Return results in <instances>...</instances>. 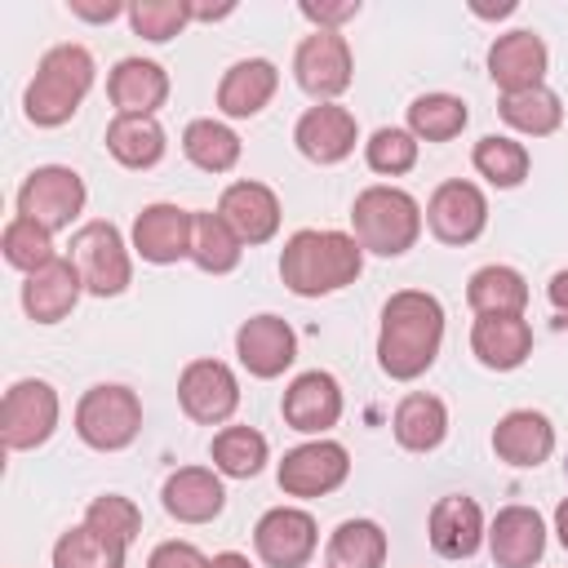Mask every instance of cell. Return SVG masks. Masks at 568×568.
I'll use <instances>...</instances> for the list:
<instances>
[{
    "instance_id": "obj_22",
    "label": "cell",
    "mask_w": 568,
    "mask_h": 568,
    "mask_svg": "<svg viewBox=\"0 0 568 568\" xmlns=\"http://www.w3.org/2000/svg\"><path fill=\"white\" fill-rule=\"evenodd\" d=\"M493 453H497V462H506L515 470H532V466L550 462V453H555L550 417L537 408H510L493 426Z\"/></svg>"
},
{
    "instance_id": "obj_48",
    "label": "cell",
    "mask_w": 568,
    "mask_h": 568,
    "mask_svg": "<svg viewBox=\"0 0 568 568\" xmlns=\"http://www.w3.org/2000/svg\"><path fill=\"white\" fill-rule=\"evenodd\" d=\"M209 568H253V564H248V555H240V550H222V555L209 559Z\"/></svg>"
},
{
    "instance_id": "obj_39",
    "label": "cell",
    "mask_w": 568,
    "mask_h": 568,
    "mask_svg": "<svg viewBox=\"0 0 568 568\" xmlns=\"http://www.w3.org/2000/svg\"><path fill=\"white\" fill-rule=\"evenodd\" d=\"M0 253H4V262L13 266V271H22V275H36L40 266H49L58 253H53V231H44L40 222H31V217H9V226H4V235H0Z\"/></svg>"
},
{
    "instance_id": "obj_1",
    "label": "cell",
    "mask_w": 568,
    "mask_h": 568,
    "mask_svg": "<svg viewBox=\"0 0 568 568\" xmlns=\"http://www.w3.org/2000/svg\"><path fill=\"white\" fill-rule=\"evenodd\" d=\"M444 346V306L426 288H399L382 306L377 324V368L390 382H417Z\"/></svg>"
},
{
    "instance_id": "obj_3",
    "label": "cell",
    "mask_w": 568,
    "mask_h": 568,
    "mask_svg": "<svg viewBox=\"0 0 568 568\" xmlns=\"http://www.w3.org/2000/svg\"><path fill=\"white\" fill-rule=\"evenodd\" d=\"M93 53L84 44H53L40 62H36V75L22 93V115L36 124V129H58L67 124L80 102L89 98L93 89Z\"/></svg>"
},
{
    "instance_id": "obj_12",
    "label": "cell",
    "mask_w": 568,
    "mask_h": 568,
    "mask_svg": "<svg viewBox=\"0 0 568 568\" xmlns=\"http://www.w3.org/2000/svg\"><path fill=\"white\" fill-rule=\"evenodd\" d=\"M178 404L200 426H222L240 408V382L222 359H191L178 377Z\"/></svg>"
},
{
    "instance_id": "obj_17",
    "label": "cell",
    "mask_w": 568,
    "mask_h": 568,
    "mask_svg": "<svg viewBox=\"0 0 568 568\" xmlns=\"http://www.w3.org/2000/svg\"><path fill=\"white\" fill-rule=\"evenodd\" d=\"M280 413H284V426L302 430V435H324L342 422V386L333 373L324 368H311V373H297L288 386H284V399H280Z\"/></svg>"
},
{
    "instance_id": "obj_23",
    "label": "cell",
    "mask_w": 568,
    "mask_h": 568,
    "mask_svg": "<svg viewBox=\"0 0 568 568\" xmlns=\"http://www.w3.org/2000/svg\"><path fill=\"white\" fill-rule=\"evenodd\" d=\"M160 501L178 524H213L226 506V488L213 466H178L164 479Z\"/></svg>"
},
{
    "instance_id": "obj_44",
    "label": "cell",
    "mask_w": 568,
    "mask_h": 568,
    "mask_svg": "<svg viewBox=\"0 0 568 568\" xmlns=\"http://www.w3.org/2000/svg\"><path fill=\"white\" fill-rule=\"evenodd\" d=\"M146 568H209V559L200 555V546L173 537V541H160V546L151 550Z\"/></svg>"
},
{
    "instance_id": "obj_35",
    "label": "cell",
    "mask_w": 568,
    "mask_h": 568,
    "mask_svg": "<svg viewBox=\"0 0 568 568\" xmlns=\"http://www.w3.org/2000/svg\"><path fill=\"white\" fill-rule=\"evenodd\" d=\"M386 532L377 519H342L328 537V568H382Z\"/></svg>"
},
{
    "instance_id": "obj_16",
    "label": "cell",
    "mask_w": 568,
    "mask_h": 568,
    "mask_svg": "<svg viewBox=\"0 0 568 568\" xmlns=\"http://www.w3.org/2000/svg\"><path fill=\"white\" fill-rule=\"evenodd\" d=\"M546 71H550V49L528 27H515L488 44V75L501 93L537 89V84H546Z\"/></svg>"
},
{
    "instance_id": "obj_4",
    "label": "cell",
    "mask_w": 568,
    "mask_h": 568,
    "mask_svg": "<svg viewBox=\"0 0 568 568\" xmlns=\"http://www.w3.org/2000/svg\"><path fill=\"white\" fill-rule=\"evenodd\" d=\"M422 204L404 186H364L351 204V235L364 253L404 257L422 235Z\"/></svg>"
},
{
    "instance_id": "obj_5",
    "label": "cell",
    "mask_w": 568,
    "mask_h": 568,
    "mask_svg": "<svg viewBox=\"0 0 568 568\" xmlns=\"http://www.w3.org/2000/svg\"><path fill=\"white\" fill-rule=\"evenodd\" d=\"M142 430V399L120 382H98L75 404V435L93 453H120Z\"/></svg>"
},
{
    "instance_id": "obj_25",
    "label": "cell",
    "mask_w": 568,
    "mask_h": 568,
    "mask_svg": "<svg viewBox=\"0 0 568 568\" xmlns=\"http://www.w3.org/2000/svg\"><path fill=\"white\" fill-rule=\"evenodd\" d=\"M280 89V71L271 58H240L217 80V111L231 120H253Z\"/></svg>"
},
{
    "instance_id": "obj_45",
    "label": "cell",
    "mask_w": 568,
    "mask_h": 568,
    "mask_svg": "<svg viewBox=\"0 0 568 568\" xmlns=\"http://www.w3.org/2000/svg\"><path fill=\"white\" fill-rule=\"evenodd\" d=\"M67 9H71V18H84V22H111V18H120V13H129L120 0H67Z\"/></svg>"
},
{
    "instance_id": "obj_47",
    "label": "cell",
    "mask_w": 568,
    "mask_h": 568,
    "mask_svg": "<svg viewBox=\"0 0 568 568\" xmlns=\"http://www.w3.org/2000/svg\"><path fill=\"white\" fill-rule=\"evenodd\" d=\"M235 4H191V18L195 22H217V18H231Z\"/></svg>"
},
{
    "instance_id": "obj_7",
    "label": "cell",
    "mask_w": 568,
    "mask_h": 568,
    "mask_svg": "<svg viewBox=\"0 0 568 568\" xmlns=\"http://www.w3.org/2000/svg\"><path fill=\"white\" fill-rule=\"evenodd\" d=\"M58 390L44 377H22L0 399V439L9 453H31L53 439L58 430Z\"/></svg>"
},
{
    "instance_id": "obj_42",
    "label": "cell",
    "mask_w": 568,
    "mask_h": 568,
    "mask_svg": "<svg viewBox=\"0 0 568 568\" xmlns=\"http://www.w3.org/2000/svg\"><path fill=\"white\" fill-rule=\"evenodd\" d=\"M191 18V0H133L129 4V27L133 36L151 40V44H164L173 40Z\"/></svg>"
},
{
    "instance_id": "obj_29",
    "label": "cell",
    "mask_w": 568,
    "mask_h": 568,
    "mask_svg": "<svg viewBox=\"0 0 568 568\" xmlns=\"http://www.w3.org/2000/svg\"><path fill=\"white\" fill-rule=\"evenodd\" d=\"M106 151L124 169H155L169 151L164 129L155 115H115L106 124Z\"/></svg>"
},
{
    "instance_id": "obj_24",
    "label": "cell",
    "mask_w": 568,
    "mask_h": 568,
    "mask_svg": "<svg viewBox=\"0 0 568 568\" xmlns=\"http://www.w3.org/2000/svg\"><path fill=\"white\" fill-rule=\"evenodd\" d=\"M115 115H155L169 102V71L151 58H120L106 75Z\"/></svg>"
},
{
    "instance_id": "obj_26",
    "label": "cell",
    "mask_w": 568,
    "mask_h": 568,
    "mask_svg": "<svg viewBox=\"0 0 568 568\" xmlns=\"http://www.w3.org/2000/svg\"><path fill=\"white\" fill-rule=\"evenodd\" d=\"M80 293H84V280H80L75 262L71 257H53L49 266H40L36 275L22 280V311L36 324H58V320H67L75 311Z\"/></svg>"
},
{
    "instance_id": "obj_8",
    "label": "cell",
    "mask_w": 568,
    "mask_h": 568,
    "mask_svg": "<svg viewBox=\"0 0 568 568\" xmlns=\"http://www.w3.org/2000/svg\"><path fill=\"white\" fill-rule=\"evenodd\" d=\"M84 178L67 164H40L18 186V217L40 222L44 231H71V222L84 213Z\"/></svg>"
},
{
    "instance_id": "obj_15",
    "label": "cell",
    "mask_w": 568,
    "mask_h": 568,
    "mask_svg": "<svg viewBox=\"0 0 568 568\" xmlns=\"http://www.w3.org/2000/svg\"><path fill=\"white\" fill-rule=\"evenodd\" d=\"M235 355L248 368V377L271 382L297 359V333H293V324L284 315H271V311L248 315L235 328Z\"/></svg>"
},
{
    "instance_id": "obj_21",
    "label": "cell",
    "mask_w": 568,
    "mask_h": 568,
    "mask_svg": "<svg viewBox=\"0 0 568 568\" xmlns=\"http://www.w3.org/2000/svg\"><path fill=\"white\" fill-rule=\"evenodd\" d=\"M484 541L497 568H532L546 555V519L532 506H501Z\"/></svg>"
},
{
    "instance_id": "obj_46",
    "label": "cell",
    "mask_w": 568,
    "mask_h": 568,
    "mask_svg": "<svg viewBox=\"0 0 568 568\" xmlns=\"http://www.w3.org/2000/svg\"><path fill=\"white\" fill-rule=\"evenodd\" d=\"M546 297H550V306H555V324L568 333V271H555V275H550Z\"/></svg>"
},
{
    "instance_id": "obj_33",
    "label": "cell",
    "mask_w": 568,
    "mask_h": 568,
    "mask_svg": "<svg viewBox=\"0 0 568 568\" xmlns=\"http://www.w3.org/2000/svg\"><path fill=\"white\" fill-rule=\"evenodd\" d=\"M209 457H213V470L226 475V479H253L262 475L266 457H271V444L262 430L253 426H222L209 444Z\"/></svg>"
},
{
    "instance_id": "obj_32",
    "label": "cell",
    "mask_w": 568,
    "mask_h": 568,
    "mask_svg": "<svg viewBox=\"0 0 568 568\" xmlns=\"http://www.w3.org/2000/svg\"><path fill=\"white\" fill-rule=\"evenodd\" d=\"M497 115L524 138H550L564 124V102L550 84H537V89H524V93H501Z\"/></svg>"
},
{
    "instance_id": "obj_6",
    "label": "cell",
    "mask_w": 568,
    "mask_h": 568,
    "mask_svg": "<svg viewBox=\"0 0 568 568\" xmlns=\"http://www.w3.org/2000/svg\"><path fill=\"white\" fill-rule=\"evenodd\" d=\"M71 262L84 280V293L93 297H120L129 284H133V262H129V248L120 226L106 222V217H93L84 226H75L71 235Z\"/></svg>"
},
{
    "instance_id": "obj_20",
    "label": "cell",
    "mask_w": 568,
    "mask_h": 568,
    "mask_svg": "<svg viewBox=\"0 0 568 568\" xmlns=\"http://www.w3.org/2000/svg\"><path fill=\"white\" fill-rule=\"evenodd\" d=\"M426 537H430V550L444 555V559H470L488 528H484V510L475 497L466 493H448L430 506V519H426Z\"/></svg>"
},
{
    "instance_id": "obj_38",
    "label": "cell",
    "mask_w": 568,
    "mask_h": 568,
    "mask_svg": "<svg viewBox=\"0 0 568 568\" xmlns=\"http://www.w3.org/2000/svg\"><path fill=\"white\" fill-rule=\"evenodd\" d=\"M53 568H124V546L106 541L89 524H75L53 541Z\"/></svg>"
},
{
    "instance_id": "obj_13",
    "label": "cell",
    "mask_w": 568,
    "mask_h": 568,
    "mask_svg": "<svg viewBox=\"0 0 568 568\" xmlns=\"http://www.w3.org/2000/svg\"><path fill=\"white\" fill-rule=\"evenodd\" d=\"M320 546V528L302 506H271L253 528V550L266 568H306Z\"/></svg>"
},
{
    "instance_id": "obj_14",
    "label": "cell",
    "mask_w": 568,
    "mask_h": 568,
    "mask_svg": "<svg viewBox=\"0 0 568 568\" xmlns=\"http://www.w3.org/2000/svg\"><path fill=\"white\" fill-rule=\"evenodd\" d=\"M191 240H195V209L160 200L133 217V253L151 266H173L191 257Z\"/></svg>"
},
{
    "instance_id": "obj_2",
    "label": "cell",
    "mask_w": 568,
    "mask_h": 568,
    "mask_svg": "<svg viewBox=\"0 0 568 568\" xmlns=\"http://www.w3.org/2000/svg\"><path fill=\"white\" fill-rule=\"evenodd\" d=\"M364 271V248L346 231H293L280 253V280L297 297H328L355 284Z\"/></svg>"
},
{
    "instance_id": "obj_40",
    "label": "cell",
    "mask_w": 568,
    "mask_h": 568,
    "mask_svg": "<svg viewBox=\"0 0 568 568\" xmlns=\"http://www.w3.org/2000/svg\"><path fill=\"white\" fill-rule=\"evenodd\" d=\"M84 524L93 528V532H102L106 541H115V546H133V537L142 532V510L124 497V493H102V497H93L89 506H84Z\"/></svg>"
},
{
    "instance_id": "obj_31",
    "label": "cell",
    "mask_w": 568,
    "mask_h": 568,
    "mask_svg": "<svg viewBox=\"0 0 568 568\" xmlns=\"http://www.w3.org/2000/svg\"><path fill=\"white\" fill-rule=\"evenodd\" d=\"M182 151L204 173H231L240 164V151L244 146H240V133L231 124H222L213 115H200V120H191L182 129Z\"/></svg>"
},
{
    "instance_id": "obj_27",
    "label": "cell",
    "mask_w": 568,
    "mask_h": 568,
    "mask_svg": "<svg viewBox=\"0 0 568 568\" xmlns=\"http://www.w3.org/2000/svg\"><path fill=\"white\" fill-rule=\"evenodd\" d=\"M470 351L493 373H515L532 355V324L524 315H475Z\"/></svg>"
},
{
    "instance_id": "obj_28",
    "label": "cell",
    "mask_w": 568,
    "mask_h": 568,
    "mask_svg": "<svg viewBox=\"0 0 568 568\" xmlns=\"http://www.w3.org/2000/svg\"><path fill=\"white\" fill-rule=\"evenodd\" d=\"M390 430H395V444L399 448H408V453H435L448 439V408H444L439 395L413 390V395H404L395 404Z\"/></svg>"
},
{
    "instance_id": "obj_11",
    "label": "cell",
    "mask_w": 568,
    "mask_h": 568,
    "mask_svg": "<svg viewBox=\"0 0 568 568\" xmlns=\"http://www.w3.org/2000/svg\"><path fill=\"white\" fill-rule=\"evenodd\" d=\"M426 226H430V235L439 244L466 248L488 226V195L475 182H466V178H448L426 200Z\"/></svg>"
},
{
    "instance_id": "obj_9",
    "label": "cell",
    "mask_w": 568,
    "mask_h": 568,
    "mask_svg": "<svg viewBox=\"0 0 568 568\" xmlns=\"http://www.w3.org/2000/svg\"><path fill=\"white\" fill-rule=\"evenodd\" d=\"M346 475H351V453L337 439H324V435L288 448L280 457V466H275L280 493L284 497H302V501L337 493L346 484Z\"/></svg>"
},
{
    "instance_id": "obj_51",
    "label": "cell",
    "mask_w": 568,
    "mask_h": 568,
    "mask_svg": "<svg viewBox=\"0 0 568 568\" xmlns=\"http://www.w3.org/2000/svg\"><path fill=\"white\" fill-rule=\"evenodd\" d=\"M564 475H568V462H564Z\"/></svg>"
},
{
    "instance_id": "obj_34",
    "label": "cell",
    "mask_w": 568,
    "mask_h": 568,
    "mask_svg": "<svg viewBox=\"0 0 568 568\" xmlns=\"http://www.w3.org/2000/svg\"><path fill=\"white\" fill-rule=\"evenodd\" d=\"M470 164H475V173L488 182V186H497V191H515L524 178H528V146L524 142H515V138H506V133H484L479 142H475V151H470Z\"/></svg>"
},
{
    "instance_id": "obj_37",
    "label": "cell",
    "mask_w": 568,
    "mask_h": 568,
    "mask_svg": "<svg viewBox=\"0 0 568 568\" xmlns=\"http://www.w3.org/2000/svg\"><path fill=\"white\" fill-rule=\"evenodd\" d=\"M244 257V244L240 235L222 222V213H209L200 209L195 213V240H191V262L204 271V275H231Z\"/></svg>"
},
{
    "instance_id": "obj_41",
    "label": "cell",
    "mask_w": 568,
    "mask_h": 568,
    "mask_svg": "<svg viewBox=\"0 0 568 568\" xmlns=\"http://www.w3.org/2000/svg\"><path fill=\"white\" fill-rule=\"evenodd\" d=\"M417 146H422V142H417L408 129L382 124V129H373V138L364 142V160H368V169L382 173V178H404V173L417 164Z\"/></svg>"
},
{
    "instance_id": "obj_10",
    "label": "cell",
    "mask_w": 568,
    "mask_h": 568,
    "mask_svg": "<svg viewBox=\"0 0 568 568\" xmlns=\"http://www.w3.org/2000/svg\"><path fill=\"white\" fill-rule=\"evenodd\" d=\"M355 62L342 31H311L293 53V80L315 102H337L351 89Z\"/></svg>"
},
{
    "instance_id": "obj_19",
    "label": "cell",
    "mask_w": 568,
    "mask_h": 568,
    "mask_svg": "<svg viewBox=\"0 0 568 568\" xmlns=\"http://www.w3.org/2000/svg\"><path fill=\"white\" fill-rule=\"evenodd\" d=\"M217 213L240 235V244H248V248L275 240V231H280V195L266 182H253V178L231 182L217 200Z\"/></svg>"
},
{
    "instance_id": "obj_43",
    "label": "cell",
    "mask_w": 568,
    "mask_h": 568,
    "mask_svg": "<svg viewBox=\"0 0 568 568\" xmlns=\"http://www.w3.org/2000/svg\"><path fill=\"white\" fill-rule=\"evenodd\" d=\"M297 13L306 22H315V31H342V22L359 18V0H320V4L315 0H302Z\"/></svg>"
},
{
    "instance_id": "obj_18",
    "label": "cell",
    "mask_w": 568,
    "mask_h": 568,
    "mask_svg": "<svg viewBox=\"0 0 568 568\" xmlns=\"http://www.w3.org/2000/svg\"><path fill=\"white\" fill-rule=\"evenodd\" d=\"M293 142L311 164H342L359 142V124L342 102H315L297 115Z\"/></svg>"
},
{
    "instance_id": "obj_49",
    "label": "cell",
    "mask_w": 568,
    "mask_h": 568,
    "mask_svg": "<svg viewBox=\"0 0 568 568\" xmlns=\"http://www.w3.org/2000/svg\"><path fill=\"white\" fill-rule=\"evenodd\" d=\"M555 537H559V546L568 550V497L555 506Z\"/></svg>"
},
{
    "instance_id": "obj_50",
    "label": "cell",
    "mask_w": 568,
    "mask_h": 568,
    "mask_svg": "<svg viewBox=\"0 0 568 568\" xmlns=\"http://www.w3.org/2000/svg\"><path fill=\"white\" fill-rule=\"evenodd\" d=\"M475 13H479V18H506V13H515V0H506V4H497V9H488V4H475Z\"/></svg>"
},
{
    "instance_id": "obj_30",
    "label": "cell",
    "mask_w": 568,
    "mask_h": 568,
    "mask_svg": "<svg viewBox=\"0 0 568 568\" xmlns=\"http://www.w3.org/2000/svg\"><path fill=\"white\" fill-rule=\"evenodd\" d=\"M466 302L475 315H524L528 306V280L515 266H479L466 280Z\"/></svg>"
},
{
    "instance_id": "obj_36",
    "label": "cell",
    "mask_w": 568,
    "mask_h": 568,
    "mask_svg": "<svg viewBox=\"0 0 568 568\" xmlns=\"http://www.w3.org/2000/svg\"><path fill=\"white\" fill-rule=\"evenodd\" d=\"M470 111L457 93H417L408 102V133L417 142H453L466 129Z\"/></svg>"
}]
</instances>
